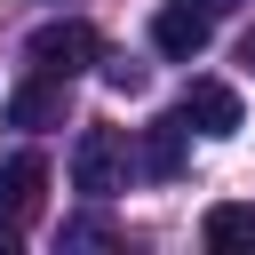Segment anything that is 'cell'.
I'll list each match as a JSON object with an SVG mask.
<instances>
[{"mask_svg":"<svg viewBox=\"0 0 255 255\" xmlns=\"http://www.w3.org/2000/svg\"><path fill=\"white\" fill-rule=\"evenodd\" d=\"M24 56H32V72H48V80H80L88 64H104V32L80 24V16H56V24H40V32L24 40Z\"/></svg>","mask_w":255,"mask_h":255,"instance_id":"cell-1","label":"cell"},{"mask_svg":"<svg viewBox=\"0 0 255 255\" xmlns=\"http://www.w3.org/2000/svg\"><path fill=\"white\" fill-rule=\"evenodd\" d=\"M72 191H88V199L128 191V135L120 128H80V143H72Z\"/></svg>","mask_w":255,"mask_h":255,"instance_id":"cell-2","label":"cell"},{"mask_svg":"<svg viewBox=\"0 0 255 255\" xmlns=\"http://www.w3.org/2000/svg\"><path fill=\"white\" fill-rule=\"evenodd\" d=\"M207 32H215V16H207L199 0H167V8H151V48H159L167 64H191V56L207 48Z\"/></svg>","mask_w":255,"mask_h":255,"instance_id":"cell-3","label":"cell"},{"mask_svg":"<svg viewBox=\"0 0 255 255\" xmlns=\"http://www.w3.org/2000/svg\"><path fill=\"white\" fill-rule=\"evenodd\" d=\"M64 96H72V80H48V72H32V80H16L8 88V128H56L64 120Z\"/></svg>","mask_w":255,"mask_h":255,"instance_id":"cell-4","label":"cell"},{"mask_svg":"<svg viewBox=\"0 0 255 255\" xmlns=\"http://www.w3.org/2000/svg\"><path fill=\"white\" fill-rule=\"evenodd\" d=\"M175 112H183V128H199V135H239V88H223V80H191Z\"/></svg>","mask_w":255,"mask_h":255,"instance_id":"cell-5","label":"cell"},{"mask_svg":"<svg viewBox=\"0 0 255 255\" xmlns=\"http://www.w3.org/2000/svg\"><path fill=\"white\" fill-rule=\"evenodd\" d=\"M40 191H48V159H40V151H16V159L0 167V215H8V223H32V215H40Z\"/></svg>","mask_w":255,"mask_h":255,"instance_id":"cell-6","label":"cell"},{"mask_svg":"<svg viewBox=\"0 0 255 255\" xmlns=\"http://www.w3.org/2000/svg\"><path fill=\"white\" fill-rule=\"evenodd\" d=\"M183 135H191V128H183V112H175V120H159V128L143 135V175H159V183H167V175L183 167Z\"/></svg>","mask_w":255,"mask_h":255,"instance_id":"cell-7","label":"cell"},{"mask_svg":"<svg viewBox=\"0 0 255 255\" xmlns=\"http://www.w3.org/2000/svg\"><path fill=\"white\" fill-rule=\"evenodd\" d=\"M199 239H207V247H255V207H239V199H223V207H207V223H199Z\"/></svg>","mask_w":255,"mask_h":255,"instance_id":"cell-8","label":"cell"},{"mask_svg":"<svg viewBox=\"0 0 255 255\" xmlns=\"http://www.w3.org/2000/svg\"><path fill=\"white\" fill-rule=\"evenodd\" d=\"M104 80H112L120 96H143V64H104Z\"/></svg>","mask_w":255,"mask_h":255,"instance_id":"cell-9","label":"cell"},{"mask_svg":"<svg viewBox=\"0 0 255 255\" xmlns=\"http://www.w3.org/2000/svg\"><path fill=\"white\" fill-rule=\"evenodd\" d=\"M16 231H24V223H8V215H0V255H16Z\"/></svg>","mask_w":255,"mask_h":255,"instance_id":"cell-10","label":"cell"},{"mask_svg":"<svg viewBox=\"0 0 255 255\" xmlns=\"http://www.w3.org/2000/svg\"><path fill=\"white\" fill-rule=\"evenodd\" d=\"M199 8H207V16H231V8H239V0H199Z\"/></svg>","mask_w":255,"mask_h":255,"instance_id":"cell-11","label":"cell"}]
</instances>
